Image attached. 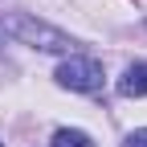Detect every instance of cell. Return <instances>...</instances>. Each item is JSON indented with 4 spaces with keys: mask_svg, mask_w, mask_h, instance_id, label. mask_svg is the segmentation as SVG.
<instances>
[{
    "mask_svg": "<svg viewBox=\"0 0 147 147\" xmlns=\"http://www.w3.org/2000/svg\"><path fill=\"white\" fill-rule=\"evenodd\" d=\"M0 147H4V143H0Z\"/></svg>",
    "mask_w": 147,
    "mask_h": 147,
    "instance_id": "8992f818",
    "label": "cell"
},
{
    "mask_svg": "<svg viewBox=\"0 0 147 147\" xmlns=\"http://www.w3.org/2000/svg\"><path fill=\"white\" fill-rule=\"evenodd\" d=\"M4 29H8L21 45L45 49V53H69V49H74V41H69L61 29H53V25H45V21H37V16H29V12L8 16V21H4Z\"/></svg>",
    "mask_w": 147,
    "mask_h": 147,
    "instance_id": "6da1fadb",
    "label": "cell"
},
{
    "mask_svg": "<svg viewBox=\"0 0 147 147\" xmlns=\"http://www.w3.org/2000/svg\"><path fill=\"white\" fill-rule=\"evenodd\" d=\"M119 94H127V98H143V94H147V61L127 65L123 82H119Z\"/></svg>",
    "mask_w": 147,
    "mask_h": 147,
    "instance_id": "3957f363",
    "label": "cell"
},
{
    "mask_svg": "<svg viewBox=\"0 0 147 147\" xmlns=\"http://www.w3.org/2000/svg\"><path fill=\"white\" fill-rule=\"evenodd\" d=\"M123 147H147V127H143V131H135V135H127Z\"/></svg>",
    "mask_w": 147,
    "mask_h": 147,
    "instance_id": "5b68a950",
    "label": "cell"
},
{
    "mask_svg": "<svg viewBox=\"0 0 147 147\" xmlns=\"http://www.w3.org/2000/svg\"><path fill=\"white\" fill-rule=\"evenodd\" d=\"M57 82L78 94H94V90H102V65L94 57H65L57 65Z\"/></svg>",
    "mask_w": 147,
    "mask_h": 147,
    "instance_id": "7a4b0ae2",
    "label": "cell"
},
{
    "mask_svg": "<svg viewBox=\"0 0 147 147\" xmlns=\"http://www.w3.org/2000/svg\"><path fill=\"white\" fill-rule=\"evenodd\" d=\"M53 147H94V143H90L86 131H69V127H61V131L53 135Z\"/></svg>",
    "mask_w": 147,
    "mask_h": 147,
    "instance_id": "277c9868",
    "label": "cell"
}]
</instances>
